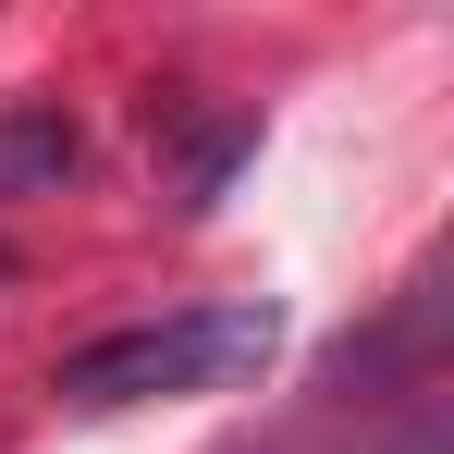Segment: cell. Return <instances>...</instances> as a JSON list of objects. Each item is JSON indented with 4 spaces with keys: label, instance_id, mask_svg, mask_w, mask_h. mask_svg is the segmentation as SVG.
Returning <instances> with one entry per match:
<instances>
[{
    "label": "cell",
    "instance_id": "obj_1",
    "mask_svg": "<svg viewBox=\"0 0 454 454\" xmlns=\"http://www.w3.org/2000/svg\"><path fill=\"white\" fill-rule=\"evenodd\" d=\"M283 356V307L270 295H222V307H172V319H123L62 356V405L74 418H123V405H172V393H233Z\"/></svg>",
    "mask_w": 454,
    "mask_h": 454
},
{
    "label": "cell",
    "instance_id": "obj_2",
    "mask_svg": "<svg viewBox=\"0 0 454 454\" xmlns=\"http://www.w3.org/2000/svg\"><path fill=\"white\" fill-rule=\"evenodd\" d=\"M160 123H172V197H184V209H222L233 172L258 160V111L222 98V111H197V123H184V111H160Z\"/></svg>",
    "mask_w": 454,
    "mask_h": 454
},
{
    "label": "cell",
    "instance_id": "obj_3",
    "mask_svg": "<svg viewBox=\"0 0 454 454\" xmlns=\"http://www.w3.org/2000/svg\"><path fill=\"white\" fill-rule=\"evenodd\" d=\"M74 160H86V136H74L62 98H12L0 111V197H62Z\"/></svg>",
    "mask_w": 454,
    "mask_h": 454
},
{
    "label": "cell",
    "instance_id": "obj_4",
    "mask_svg": "<svg viewBox=\"0 0 454 454\" xmlns=\"http://www.w3.org/2000/svg\"><path fill=\"white\" fill-rule=\"evenodd\" d=\"M0 270H12V258H0Z\"/></svg>",
    "mask_w": 454,
    "mask_h": 454
}]
</instances>
